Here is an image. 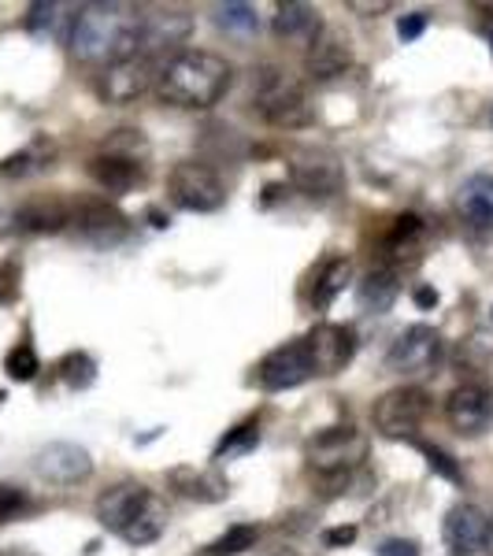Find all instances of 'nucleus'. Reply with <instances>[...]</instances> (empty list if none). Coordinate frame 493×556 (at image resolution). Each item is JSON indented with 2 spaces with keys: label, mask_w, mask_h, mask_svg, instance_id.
I'll return each mask as SVG.
<instances>
[{
  "label": "nucleus",
  "mask_w": 493,
  "mask_h": 556,
  "mask_svg": "<svg viewBox=\"0 0 493 556\" xmlns=\"http://www.w3.org/2000/svg\"><path fill=\"white\" fill-rule=\"evenodd\" d=\"M149 219H152V227H160V230L167 227V219H164V212H160V208H149Z\"/></svg>",
  "instance_id": "obj_43"
},
{
  "label": "nucleus",
  "mask_w": 493,
  "mask_h": 556,
  "mask_svg": "<svg viewBox=\"0 0 493 556\" xmlns=\"http://www.w3.org/2000/svg\"><path fill=\"white\" fill-rule=\"evenodd\" d=\"M89 178H93L104 193L123 197V193H130L134 186H141L146 172H141L138 160H123V156H112V152H101V156L89 160Z\"/></svg>",
  "instance_id": "obj_21"
},
{
  "label": "nucleus",
  "mask_w": 493,
  "mask_h": 556,
  "mask_svg": "<svg viewBox=\"0 0 493 556\" xmlns=\"http://www.w3.org/2000/svg\"><path fill=\"white\" fill-rule=\"evenodd\" d=\"M267 556H298V553H290V549H279V553H267Z\"/></svg>",
  "instance_id": "obj_46"
},
{
  "label": "nucleus",
  "mask_w": 493,
  "mask_h": 556,
  "mask_svg": "<svg viewBox=\"0 0 493 556\" xmlns=\"http://www.w3.org/2000/svg\"><path fill=\"white\" fill-rule=\"evenodd\" d=\"M486 553L493 556V519H490V534H486Z\"/></svg>",
  "instance_id": "obj_45"
},
{
  "label": "nucleus",
  "mask_w": 493,
  "mask_h": 556,
  "mask_svg": "<svg viewBox=\"0 0 493 556\" xmlns=\"http://www.w3.org/2000/svg\"><path fill=\"white\" fill-rule=\"evenodd\" d=\"M379 556H419V542H412V538H390V542L379 545Z\"/></svg>",
  "instance_id": "obj_39"
},
{
  "label": "nucleus",
  "mask_w": 493,
  "mask_h": 556,
  "mask_svg": "<svg viewBox=\"0 0 493 556\" xmlns=\"http://www.w3.org/2000/svg\"><path fill=\"white\" fill-rule=\"evenodd\" d=\"M71 23H75V15H67L64 4H56V0H41V4H30V12H26V34L38 41H49V38H60V34H71Z\"/></svg>",
  "instance_id": "obj_28"
},
{
  "label": "nucleus",
  "mask_w": 493,
  "mask_h": 556,
  "mask_svg": "<svg viewBox=\"0 0 493 556\" xmlns=\"http://www.w3.org/2000/svg\"><path fill=\"white\" fill-rule=\"evenodd\" d=\"M345 8L349 12H356V15H379V12H390V0H345Z\"/></svg>",
  "instance_id": "obj_40"
},
{
  "label": "nucleus",
  "mask_w": 493,
  "mask_h": 556,
  "mask_svg": "<svg viewBox=\"0 0 493 556\" xmlns=\"http://www.w3.org/2000/svg\"><path fill=\"white\" fill-rule=\"evenodd\" d=\"M427 23H430V15H427V12L401 15V20H397V38H401V41H416L419 34L427 30Z\"/></svg>",
  "instance_id": "obj_38"
},
{
  "label": "nucleus",
  "mask_w": 493,
  "mask_h": 556,
  "mask_svg": "<svg viewBox=\"0 0 493 556\" xmlns=\"http://www.w3.org/2000/svg\"><path fill=\"white\" fill-rule=\"evenodd\" d=\"M230 64L215 52L204 49H186L175 52L156 75V97L172 108H186V112H197V108H212L223 93L230 89Z\"/></svg>",
  "instance_id": "obj_2"
},
{
  "label": "nucleus",
  "mask_w": 493,
  "mask_h": 556,
  "mask_svg": "<svg viewBox=\"0 0 493 556\" xmlns=\"http://www.w3.org/2000/svg\"><path fill=\"white\" fill-rule=\"evenodd\" d=\"M256 538H260V531L253 523H238V527H230L227 534L215 538L212 545H204V556H238V553L253 549Z\"/></svg>",
  "instance_id": "obj_31"
},
{
  "label": "nucleus",
  "mask_w": 493,
  "mask_h": 556,
  "mask_svg": "<svg viewBox=\"0 0 493 556\" xmlns=\"http://www.w3.org/2000/svg\"><path fill=\"white\" fill-rule=\"evenodd\" d=\"M104 152H112V156H123V160H138L141 164V156L149 152V141H146V134L141 130H115L112 138L104 141Z\"/></svg>",
  "instance_id": "obj_35"
},
{
  "label": "nucleus",
  "mask_w": 493,
  "mask_h": 556,
  "mask_svg": "<svg viewBox=\"0 0 493 556\" xmlns=\"http://www.w3.org/2000/svg\"><path fill=\"white\" fill-rule=\"evenodd\" d=\"M301 342L308 349V361L316 367V375H338L356 353V334L345 323H316L308 330V338H301Z\"/></svg>",
  "instance_id": "obj_11"
},
{
  "label": "nucleus",
  "mask_w": 493,
  "mask_h": 556,
  "mask_svg": "<svg viewBox=\"0 0 493 556\" xmlns=\"http://www.w3.org/2000/svg\"><path fill=\"white\" fill-rule=\"evenodd\" d=\"M312 471L323 479H334V475H353L367 456V438L356 427H327L304 445Z\"/></svg>",
  "instance_id": "obj_4"
},
{
  "label": "nucleus",
  "mask_w": 493,
  "mask_h": 556,
  "mask_svg": "<svg viewBox=\"0 0 493 556\" xmlns=\"http://www.w3.org/2000/svg\"><path fill=\"white\" fill-rule=\"evenodd\" d=\"M430 416V393L419 386H401L375 401L371 419L382 438H412Z\"/></svg>",
  "instance_id": "obj_6"
},
{
  "label": "nucleus",
  "mask_w": 493,
  "mask_h": 556,
  "mask_svg": "<svg viewBox=\"0 0 493 556\" xmlns=\"http://www.w3.org/2000/svg\"><path fill=\"white\" fill-rule=\"evenodd\" d=\"M456 208H460L464 223L493 230V175H471L456 193Z\"/></svg>",
  "instance_id": "obj_23"
},
{
  "label": "nucleus",
  "mask_w": 493,
  "mask_h": 556,
  "mask_svg": "<svg viewBox=\"0 0 493 556\" xmlns=\"http://www.w3.org/2000/svg\"><path fill=\"white\" fill-rule=\"evenodd\" d=\"M353 278V260L349 256H327L312 275V304L316 308H330L338 293L345 290V282Z\"/></svg>",
  "instance_id": "obj_26"
},
{
  "label": "nucleus",
  "mask_w": 493,
  "mask_h": 556,
  "mask_svg": "<svg viewBox=\"0 0 493 556\" xmlns=\"http://www.w3.org/2000/svg\"><path fill=\"white\" fill-rule=\"evenodd\" d=\"M445 419L456 434L479 438L493 427V386L486 382H464L445 397Z\"/></svg>",
  "instance_id": "obj_9"
},
{
  "label": "nucleus",
  "mask_w": 493,
  "mask_h": 556,
  "mask_svg": "<svg viewBox=\"0 0 493 556\" xmlns=\"http://www.w3.org/2000/svg\"><path fill=\"white\" fill-rule=\"evenodd\" d=\"M260 445V427L256 424H241L235 430H227L219 445H215V460H235V456L253 453Z\"/></svg>",
  "instance_id": "obj_32"
},
{
  "label": "nucleus",
  "mask_w": 493,
  "mask_h": 556,
  "mask_svg": "<svg viewBox=\"0 0 493 556\" xmlns=\"http://www.w3.org/2000/svg\"><path fill=\"white\" fill-rule=\"evenodd\" d=\"M0 556H38V553H34V549H23V545H15V549H4Z\"/></svg>",
  "instance_id": "obj_44"
},
{
  "label": "nucleus",
  "mask_w": 493,
  "mask_h": 556,
  "mask_svg": "<svg viewBox=\"0 0 493 556\" xmlns=\"http://www.w3.org/2000/svg\"><path fill=\"white\" fill-rule=\"evenodd\" d=\"M349 67H353V45H349L345 34L323 26L308 41V52H304V75L312 83H330V78L345 75Z\"/></svg>",
  "instance_id": "obj_16"
},
{
  "label": "nucleus",
  "mask_w": 493,
  "mask_h": 556,
  "mask_svg": "<svg viewBox=\"0 0 493 556\" xmlns=\"http://www.w3.org/2000/svg\"><path fill=\"white\" fill-rule=\"evenodd\" d=\"M312 375H316V367L308 361L304 342H286L279 349H271L256 367V382L264 390H293V386L308 382Z\"/></svg>",
  "instance_id": "obj_15"
},
{
  "label": "nucleus",
  "mask_w": 493,
  "mask_h": 556,
  "mask_svg": "<svg viewBox=\"0 0 493 556\" xmlns=\"http://www.w3.org/2000/svg\"><path fill=\"white\" fill-rule=\"evenodd\" d=\"M215 26H219L227 38H253L260 30V20H256V8L253 4H215L212 12Z\"/></svg>",
  "instance_id": "obj_30"
},
{
  "label": "nucleus",
  "mask_w": 493,
  "mask_h": 556,
  "mask_svg": "<svg viewBox=\"0 0 493 556\" xmlns=\"http://www.w3.org/2000/svg\"><path fill=\"white\" fill-rule=\"evenodd\" d=\"M253 108L264 123H271L275 130H301L312 123V101L308 89L298 78H290L282 67H260L253 71V86H249Z\"/></svg>",
  "instance_id": "obj_3"
},
{
  "label": "nucleus",
  "mask_w": 493,
  "mask_h": 556,
  "mask_svg": "<svg viewBox=\"0 0 493 556\" xmlns=\"http://www.w3.org/2000/svg\"><path fill=\"white\" fill-rule=\"evenodd\" d=\"M438 361H442V334L427 323H416V327L401 330L397 342L390 345L387 353V371L393 375H427L434 371Z\"/></svg>",
  "instance_id": "obj_8"
},
{
  "label": "nucleus",
  "mask_w": 493,
  "mask_h": 556,
  "mask_svg": "<svg viewBox=\"0 0 493 556\" xmlns=\"http://www.w3.org/2000/svg\"><path fill=\"white\" fill-rule=\"evenodd\" d=\"M167 193H172V201L182 212H197V215L219 212L223 204H227V186H223V178L215 175L208 164H201V160L178 164L172 178H167Z\"/></svg>",
  "instance_id": "obj_5"
},
{
  "label": "nucleus",
  "mask_w": 493,
  "mask_h": 556,
  "mask_svg": "<svg viewBox=\"0 0 493 556\" xmlns=\"http://www.w3.org/2000/svg\"><path fill=\"white\" fill-rule=\"evenodd\" d=\"M34 471L52 486H78V482H86L93 475V460L75 442H49L34 456Z\"/></svg>",
  "instance_id": "obj_14"
},
{
  "label": "nucleus",
  "mask_w": 493,
  "mask_h": 556,
  "mask_svg": "<svg viewBox=\"0 0 493 556\" xmlns=\"http://www.w3.org/2000/svg\"><path fill=\"white\" fill-rule=\"evenodd\" d=\"M34 508V501L26 497V490L20 486H8V482H0V523H12V519L26 516Z\"/></svg>",
  "instance_id": "obj_36"
},
{
  "label": "nucleus",
  "mask_w": 493,
  "mask_h": 556,
  "mask_svg": "<svg viewBox=\"0 0 493 556\" xmlns=\"http://www.w3.org/2000/svg\"><path fill=\"white\" fill-rule=\"evenodd\" d=\"M193 34V20L182 8H152V12L141 15V41L138 49L149 56H160V52H172L178 45H186Z\"/></svg>",
  "instance_id": "obj_13"
},
{
  "label": "nucleus",
  "mask_w": 493,
  "mask_h": 556,
  "mask_svg": "<svg viewBox=\"0 0 493 556\" xmlns=\"http://www.w3.org/2000/svg\"><path fill=\"white\" fill-rule=\"evenodd\" d=\"M52 156H56V146H52L49 138H34L30 146L12 152V156L0 164V172L8 178H26L34 172H45V167H52Z\"/></svg>",
  "instance_id": "obj_29"
},
{
  "label": "nucleus",
  "mask_w": 493,
  "mask_h": 556,
  "mask_svg": "<svg viewBox=\"0 0 493 556\" xmlns=\"http://www.w3.org/2000/svg\"><path fill=\"white\" fill-rule=\"evenodd\" d=\"M323 542L334 545V549H338V545H353L356 542V527L353 523H349V527H334V531L323 534Z\"/></svg>",
  "instance_id": "obj_41"
},
{
  "label": "nucleus",
  "mask_w": 493,
  "mask_h": 556,
  "mask_svg": "<svg viewBox=\"0 0 493 556\" xmlns=\"http://www.w3.org/2000/svg\"><path fill=\"white\" fill-rule=\"evenodd\" d=\"M419 453L427 456V468L434 475H442V479H450V482H460V468H456V460L445 450H438V445H419Z\"/></svg>",
  "instance_id": "obj_37"
},
{
  "label": "nucleus",
  "mask_w": 493,
  "mask_h": 556,
  "mask_svg": "<svg viewBox=\"0 0 493 556\" xmlns=\"http://www.w3.org/2000/svg\"><path fill=\"white\" fill-rule=\"evenodd\" d=\"M167 486L178 497L197 501V505H215V501H227L230 482L219 468H197V464H178L167 471Z\"/></svg>",
  "instance_id": "obj_18"
},
{
  "label": "nucleus",
  "mask_w": 493,
  "mask_h": 556,
  "mask_svg": "<svg viewBox=\"0 0 493 556\" xmlns=\"http://www.w3.org/2000/svg\"><path fill=\"white\" fill-rule=\"evenodd\" d=\"M486 534H490V519L475 505H456L450 508V516H445L442 538L456 556L486 553Z\"/></svg>",
  "instance_id": "obj_20"
},
{
  "label": "nucleus",
  "mask_w": 493,
  "mask_h": 556,
  "mask_svg": "<svg viewBox=\"0 0 493 556\" xmlns=\"http://www.w3.org/2000/svg\"><path fill=\"white\" fill-rule=\"evenodd\" d=\"M416 304H419V308H434V304H438V293L430 290V286H419V290H416Z\"/></svg>",
  "instance_id": "obj_42"
},
{
  "label": "nucleus",
  "mask_w": 493,
  "mask_h": 556,
  "mask_svg": "<svg viewBox=\"0 0 493 556\" xmlns=\"http://www.w3.org/2000/svg\"><path fill=\"white\" fill-rule=\"evenodd\" d=\"M164 531H167V505L152 493V497L146 501V508H141V513L123 527L119 538L130 545H149V542H156Z\"/></svg>",
  "instance_id": "obj_27"
},
{
  "label": "nucleus",
  "mask_w": 493,
  "mask_h": 556,
  "mask_svg": "<svg viewBox=\"0 0 493 556\" xmlns=\"http://www.w3.org/2000/svg\"><path fill=\"white\" fill-rule=\"evenodd\" d=\"M60 379H64L71 390H89L97 379V361L89 353H67L60 361Z\"/></svg>",
  "instance_id": "obj_33"
},
{
  "label": "nucleus",
  "mask_w": 493,
  "mask_h": 556,
  "mask_svg": "<svg viewBox=\"0 0 493 556\" xmlns=\"http://www.w3.org/2000/svg\"><path fill=\"white\" fill-rule=\"evenodd\" d=\"M424 245H427V223L419 219V215H412V212L397 215V219L390 223L387 238H382V267L397 275V267L419 264Z\"/></svg>",
  "instance_id": "obj_17"
},
{
  "label": "nucleus",
  "mask_w": 493,
  "mask_h": 556,
  "mask_svg": "<svg viewBox=\"0 0 493 556\" xmlns=\"http://www.w3.org/2000/svg\"><path fill=\"white\" fill-rule=\"evenodd\" d=\"M490 49H493V34H490Z\"/></svg>",
  "instance_id": "obj_47"
},
{
  "label": "nucleus",
  "mask_w": 493,
  "mask_h": 556,
  "mask_svg": "<svg viewBox=\"0 0 493 556\" xmlns=\"http://www.w3.org/2000/svg\"><path fill=\"white\" fill-rule=\"evenodd\" d=\"M4 371H8V379H15V382H30L34 375L41 371V361H38V353H34V345L30 342L15 345L12 353L4 356Z\"/></svg>",
  "instance_id": "obj_34"
},
{
  "label": "nucleus",
  "mask_w": 493,
  "mask_h": 556,
  "mask_svg": "<svg viewBox=\"0 0 493 556\" xmlns=\"http://www.w3.org/2000/svg\"><path fill=\"white\" fill-rule=\"evenodd\" d=\"M397 298H401V282L387 267L367 271L361 278V286H356V301H361V308L371 312V316H387L393 304H397Z\"/></svg>",
  "instance_id": "obj_25"
},
{
  "label": "nucleus",
  "mask_w": 493,
  "mask_h": 556,
  "mask_svg": "<svg viewBox=\"0 0 493 556\" xmlns=\"http://www.w3.org/2000/svg\"><path fill=\"white\" fill-rule=\"evenodd\" d=\"M71 223V208L56 197H38V201H26L20 212H15V227L26 230V235H56Z\"/></svg>",
  "instance_id": "obj_22"
},
{
  "label": "nucleus",
  "mask_w": 493,
  "mask_h": 556,
  "mask_svg": "<svg viewBox=\"0 0 493 556\" xmlns=\"http://www.w3.org/2000/svg\"><path fill=\"white\" fill-rule=\"evenodd\" d=\"M149 497H152V490L141 486V482H130V479L115 482L112 490H104L101 497H97V519H101V527H108L112 534H123V527L146 508Z\"/></svg>",
  "instance_id": "obj_19"
},
{
  "label": "nucleus",
  "mask_w": 493,
  "mask_h": 556,
  "mask_svg": "<svg viewBox=\"0 0 493 556\" xmlns=\"http://www.w3.org/2000/svg\"><path fill=\"white\" fill-rule=\"evenodd\" d=\"M141 41V12L130 4H86L78 8L71 23L67 45L75 60L83 64H119V60L138 56Z\"/></svg>",
  "instance_id": "obj_1"
},
{
  "label": "nucleus",
  "mask_w": 493,
  "mask_h": 556,
  "mask_svg": "<svg viewBox=\"0 0 493 556\" xmlns=\"http://www.w3.org/2000/svg\"><path fill=\"white\" fill-rule=\"evenodd\" d=\"M71 223H75L78 238L93 249H115L130 238V219L108 201H83L71 212Z\"/></svg>",
  "instance_id": "obj_10"
},
{
  "label": "nucleus",
  "mask_w": 493,
  "mask_h": 556,
  "mask_svg": "<svg viewBox=\"0 0 493 556\" xmlns=\"http://www.w3.org/2000/svg\"><path fill=\"white\" fill-rule=\"evenodd\" d=\"M290 178L293 186L312 197V201H330L345 190V167L334 152L327 149H301L290 160Z\"/></svg>",
  "instance_id": "obj_7"
},
{
  "label": "nucleus",
  "mask_w": 493,
  "mask_h": 556,
  "mask_svg": "<svg viewBox=\"0 0 493 556\" xmlns=\"http://www.w3.org/2000/svg\"><path fill=\"white\" fill-rule=\"evenodd\" d=\"M271 30L279 41H312L323 30V23L312 4L290 0V4H279V12H275V20H271Z\"/></svg>",
  "instance_id": "obj_24"
},
{
  "label": "nucleus",
  "mask_w": 493,
  "mask_h": 556,
  "mask_svg": "<svg viewBox=\"0 0 493 556\" xmlns=\"http://www.w3.org/2000/svg\"><path fill=\"white\" fill-rule=\"evenodd\" d=\"M152 83H156V71L146 56H130L119 60V64H108L97 78V89L108 104H134L149 93Z\"/></svg>",
  "instance_id": "obj_12"
},
{
  "label": "nucleus",
  "mask_w": 493,
  "mask_h": 556,
  "mask_svg": "<svg viewBox=\"0 0 493 556\" xmlns=\"http://www.w3.org/2000/svg\"><path fill=\"white\" fill-rule=\"evenodd\" d=\"M490 127H493V112H490Z\"/></svg>",
  "instance_id": "obj_48"
}]
</instances>
